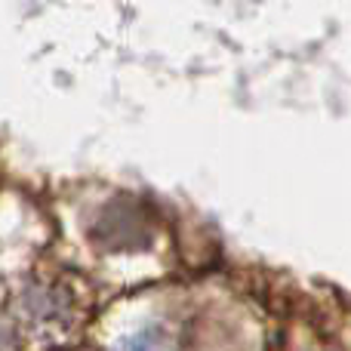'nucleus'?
I'll return each mask as SVG.
<instances>
[{"label":"nucleus","instance_id":"f257e3e1","mask_svg":"<svg viewBox=\"0 0 351 351\" xmlns=\"http://www.w3.org/2000/svg\"><path fill=\"white\" fill-rule=\"evenodd\" d=\"M127 351H167V339L160 330H145V333H139L130 342Z\"/></svg>","mask_w":351,"mask_h":351},{"label":"nucleus","instance_id":"f03ea898","mask_svg":"<svg viewBox=\"0 0 351 351\" xmlns=\"http://www.w3.org/2000/svg\"><path fill=\"white\" fill-rule=\"evenodd\" d=\"M0 351H6V339H3V330H0Z\"/></svg>","mask_w":351,"mask_h":351}]
</instances>
